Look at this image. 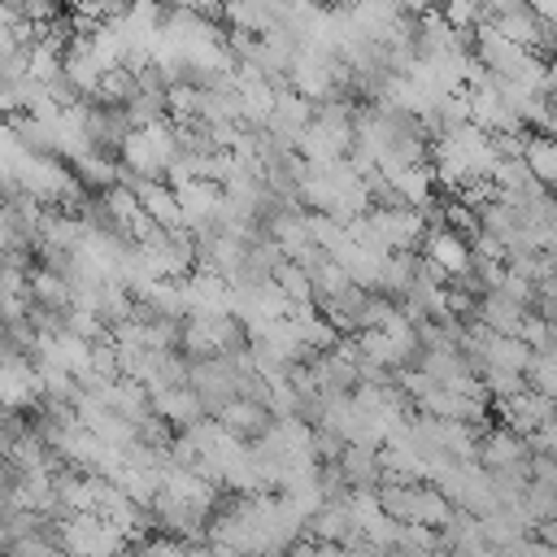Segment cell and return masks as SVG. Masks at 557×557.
Returning <instances> with one entry per match:
<instances>
[{
	"instance_id": "6da1fadb",
	"label": "cell",
	"mask_w": 557,
	"mask_h": 557,
	"mask_svg": "<svg viewBox=\"0 0 557 557\" xmlns=\"http://www.w3.org/2000/svg\"><path fill=\"white\" fill-rule=\"evenodd\" d=\"M44 531L70 553V557H122L131 548V535L100 518V513H65V518H48Z\"/></svg>"
},
{
	"instance_id": "7a4b0ae2",
	"label": "cell",
	"mask_w": 557,
	"mask_h": 557,
	"mask_svg": "<svg viewBox=\"0 0 557 557\" xmlns=\"http://www.w3.org/2000/svg\"><path fill=\"white\" fill-rule=\"evenodd\" d=\"M248 326L239 313L222 309V313H191L183 322V352L187 357H231L239 348H248Z\"/></svg>"
},
{
	"instance_id": "3957f363",
	"label": "cell",
	"mask_w": 557,
	"mask_h": 557,
	"mask_svg": "<svg viewBox=\"0 0 557 557\" xmlns=\"http://www.w3.org/2000/svg\"><path fill=\"white\" fill-rule=\"evenodd\" d=\"M117 161L135 174H148V178H165L170 165L178 161V139H174V122H157V126H144V131H131Z\"/></svg>"
},
{
	"instance_id": "277c9868",
	"label": "cell",
	"mask_w": 557,
	"mask_h": 557,
	"mask_svg": "<svg viewBox=\"0 0 557 557\" xmlns=\"http://www.w3.org/2000/svg\"><path fill=\"white\" fill-rule=\"evenodd\" d=\"M239 379L244 370L235 366V357H191V387L213 418L239 396Z\"/></svg>"
},
{
	"instance_id": "5b68a950",
	"label": "cell",
	"mask_w": 557,
	"mask_h": 557,
	"mask_svg": "<svg viewBox=\"0 0 557 557\" xmlns=\"http://www.w3.org/2000/svg\"><path fill=\"white\" fill-rule=\"evenodd\" d=\"M152 509V518H157V531H165V535H178V540H209V513L213 509H205V505H196V500H183V496H174V492H157V500L148 505Z\"/></svg>"
},
{
	"instance_id": "8992f818",
	"label": "cell",
	"mask_w": 557,
	"mask_h": 557,
	"mask_svg": "<svg viewBox=\"0 0 557 557\" xmlns=\"http://www.w3.org/2000/svg\"><path fill=\"white\" fill-rule=\"evenodd\" d=\"M492 405H496V413L505 418V426H513V431H522V435H531V431H540L544 422L557 418V400L544 396L540 387H527V392L505 396V400H492Z\"/></svg>"
},
{
	"instance_id": "52a82bcc",
	"label": "cell",
	"mask_w": 557,
	"mask_h": 557,
	"mask_svg": "<svg viewBox=\"0 0 557 557\" xmlns=\"http://www.w3.org/2000/svg\"><path fill=\"white\" fill-rule=\"evenodd\" d=\"M531 440L513 426H487L479 440V461L487 470H509V466H531Z\"/></svg>"
},
{
	"instance_id": "ba28073f",
	"label": "cell",
	"mask_w": 557,
	"mask_h": 557,
	"mask_svg": "<svg viewBox=\"0 0 557 557\" xmlns=\"http://www.w3.org/2000/svg\"><path fill=\"white\" fill-rule=\"evenodd\" d=\"M218 422L235 435V440H244V444H252V440H261V435H270L274 431V409L270 405H261V400H248V396H235L222 413H218Z\"/></svg>"
},
{
	"instance_id": "9c48e42d",
	"label": "cell",
	"mask_w": 557,
	"mask_h": 557,
	"mask_svg": "<svg viewBox=\"0 0 557 557\" xmlns=\"http://www.w3.org/2000/svg\"><path fill=\"white\" fill-rule=\"evenodd\" d=\"M100 396H104V405H109L113 413L131 418L135 426H139L144 418H152V413H157V405H152V387H148L144 379H131V374L113 379V383H109Z\"/></svg>"
},
{
	"instance_id": "30bf717a",
	"label": "cell",
	"mask_w": 557,
	"mask_h": 557,
	"mask_svg": "<svg viewBox=\"0 0 557 557\" xmlns=\"http://www.w3.org/2000/svg\"><path fill=\"white\" fill-rule=\"evenodd\" d=\"M422 248H426L422 257H431L435 265H444V270H448V278L474 261V248H470V239H466L461 231H453V226H435V231H426Z\"/></svg>"
},
{
	"instance_id": "8fae6325",
	"label": "cell",
	"mask_w": 557,
	"mask_h": 557,
	"mask_svg": "<svg viewBox=\"0 0 557 557\" xmlns=\"http://www.w3.org/2000/svg\"><path fill=\"white\" fill-rule=\"evenodd\" d=\"M535 309H527L522 300H513V296H505L500 287L496 292H487L483 300H479V318H483V326L487 331H496V335H522V326H527V318H531Z\"/></svg>"
},
{
	"instance_id": "7c38bea8",
	"label": "cell",
	"mask_w": 557,
	"mask_h": 557,
	"mask_svg": "<svg viewBox=\"0 0 557 557\" xmlns=\"http://www.w3.org/2000/svg\"><path fill=\"white\" fill-rule=\"evenodd\" d=\"M152 405H157V413H161V418H170L178 431H191L196 422L213 418V413L205 409V400L196 396V387H170V392H152Z\"/></svg>"
},
{
	"instance_id": "4fadbf2b",
	"label": "cell",
	"mask_w": 557,
	"mask_h": 557,
	"mask_svg": "<svg viewBox=\"0 0 557 557\" xmlns=\"http://www.w3.org/2000/svg\"><path fill=\"white\" fill-rule=\"evenodd\" d=\"M339 470H344L352 492H374L383 483V457L370 444H348L344 457H339Z\"/></svg>"
},
{
	"instance_id": "5bb4252c",
	"label": "cell",
	"mask_w": 557,
	"mask_h": 557,
	"mask_svg": "<svg viewBox=\"0 0 557 557\" xmlns=\"http://www.w3.org/2000/svg\"><path fill=\"white\" fill-rule=\"evenodd\" d=\"M309 540H326V544H352L357 540V527H352V513H348V500H326L309 527H305Z\"/></svg>"
},
{
	"instance_id": "9a60e30c",
	"label": "cell",
	"mask_w": 557,
	"mask_h": 557,
	"mask_svg": "<svg viewBox=\"0 0 557 557\" xmlns=\"http://www.w3.org/2000/svg\"><path fill=\"white\" fill-rule=\"evenodd\" d=\"M418 278H422V257H418V248H405V252H392V257H387L379 292H387V296L400 305V300L413 292Z\"/></svg>"
},
{
	"instance_id": "2e32d148",
	"label": "cell",
	"mask_w": 557,
	"mask_h": 557,
	"mask_svg": "<svg viewBox=\"0 0 557 557\" xmlns=\"http://www.w3.org/2000/svg\"><path fill=\"white\" fill-rule=\"evenodd\" d=\"M74 278H65V274H57V270H48V265H35L30 270V300H39V305H48V309H74Z\"/></svg>"
},
{
	"instance_id": "e0dca14e",
	"label": "cell",
	"mask_w": 557,
	"mask_h": 557,
	"mask_svg": "<svg viewBox=\"0 0 557 557\" xmlns=\"http://www.w3.org/2000/svg\"><path fill=\"white\" fill-rule=\"evenodd\" d=\"M74 174H78V183H83L87 191H109V187H117L122 161H117L113 152H100V148H91L87 157H78V161H74Z\"/></svg>"
},
{
	"instance_id": "ac0fdd59",
	"label": "cell",
	"mask_w": 557,
	"mask_h": 557,
	"mask_svg": "<svg viewBox=\"0 0 557 557\" xmlns=\"http://www.w3.org/2000/svg\"><path fill=\"white\" fill-rule=\"evenodd\" d=\"M435 165L431 161H422V165H405V170H396L392 174V187H396V196L405 200V205H413V209H422L431 196H435Z\"/></svg>"
},
{
	"instance_id": "d6986e66",
	"label": "cell",
	"mask_w": 557,
	"mask_h": 557,
	"mask_svg": "<svg viewBox=\"0 0 557 557\" xmlns=\"http://www.w3.org/2000/svg\"><path fill=\"white\" fill-rule=\"evenodd\" d=\"M309 278H313V305H326V300H335V296H344L357 278L348 274V265L344 261H335L331 252L322 257V261H313L309 265Z\"/></svg>"
},
{
	"instance_id": "ffe728a7",
	"label": "cell",
	"mask_w": 557,
	"mask_h": 557,
	"mask_svg": "<svg viewBox=\"0 0 557 557\" xmlns=\"http://www.w3.org/2000/svg\"><path fill=\"white\" fill-rule=\"evenodd\" d=\"M483 357H487V366H500V370H522L527 374V366H531V357H535V348L522 339V335H487V344H483Z\"/></svg>"
},
{
	"instance_id": "44dd1931",
	"label": "cell",
	"mask_w": 557,
	"mask_h": 557,
	"mask_svg": "<svg viewBox=\"0 0 557 557\" xmlns=\"http://www.w3.org/2000/svg\"><path fill=\"white\" fill-rule=\"evenodd\" d=\"M440 540H444V548H448V553H474V548H483V544H487V535H483V518H479V513L457 509V513H453V522H448V527H440Z\"/></svg>"
},
{
	"instance_id": "7402d4cb",
	"label": "cell",
	"mask_w": 557,
	"mask_h": 557,
	"mask_svg": "<svg viewBox=\"0 0 557 557\" xmlns=\"http://www.w3.org/2000/svg\"><path fill=\"white\" fill-rule=\"evenodd\" d=\"M135 91H139L135 70L131 65H113V70H104V78H100V87H96L91 100H100V104H126Z\"/></svg>"
},
{
	"instance_id": "603a6c76",
	"label": "cell",
	"mask_w": 557,
	"mask_h": 557,
	"mask_svg": "<svg viewBox=\"0 0 557 557\" xmlns=\"http://www.w3.org/2000/svg\"><path fill=\"white\" fill-rule=\"evenodd\" d=\"M527 165L535 170L540 183H548L557 191V135H531L527 144Z\"/></svg>"
},
{
	"instance_id": "cb8c5ba5",
	"label": "cell",
	"mask_w": 557,
	"mask_h": 557,
	"mask_svg": "<svg viewBox=\"0 0 557 557\" xmlns=\"http://www.w3.org/2000/svg\"><path fill=\"white\" fill-rule=\"evenodd\" d=\"M274 283L283 287V296L292 305H313V278H309V270L300 261H283L278 274H274Z\"/></svg>"
},
{
	"instance_id": "d4e9b609",
	"label": "cell",
	"mask_w": 557,
	"mask_h": 557,
	"mask_svg": "<svg viewBox=\"0 0 557 557\" xmlns=\"http://www.w3.org/2000/svg\"><path fill=\"white\" fill-rule=\"evenodd\" d=\"M531 522H544V518H557V487H548V483H540V479H531V487H527V496H522V505H518Z\"/></svg>"
},
{
	"instance_id": "484cf974",
	"label": "cell",
	"mask_w": 557,
	"mask_h": 557,
	"mask_svg": "<svg viewBox=\"0 0 557 557\" xmlns=\"http://www.w3.org/2000/svg\"><path fill=\"white\" fill-rule=\"evenodd\" d=\"M440 13L448 17L453 30H479L487 22L483 0H440Z\"/></svg>"
},
{
	"instance_id": "4316f807",
	"label": "cell",
	"mask_w": 557,
	"mask_h": 557,
	"mask_svg": "<svg viewBox=\"0 0 557 557\" xmlns=\"http://www.w3.org/2000/svg\"><path fill=\"white\" fill-rule=\"evenodd\" d=\"M483 383H487L492 400H505V396H518V392L531 387V379H527L522 370H500V366H487V370H483Z\"/></svg>"
},
{
	"instance_id": "83f0119b",
	"label": "cell",
	"mask_w": 557,
	"mask_h": 557,
	"mask_svg": "<svg viewBox=\"0 0 557 557\" xmlns=\"http://www.w3.org/2000/svg\"><path fill=\"white\" fill-rule=\"evenodd\" d=\"M527 379H531V387H540L544 396L557 400V352H535L527 366Z\"/></svg>"
},
{
	"instance_id": "f1b7e54d",
	"label": "cell",
	"mask_w": 557,
	"mask_h": 557,
	"mask_svg": "<svg viewBox=\"0 0 557 557\" xmlns=\"http://www.w3.org/2000/svg\"><path fill=\"white\" fill-rule=\"evenodd\" d=\"M17 13H22L30 26H48V22L65 17V0H22Z\"/></svg>"
},
{
	"instance_id": "f546056e",
	"label": "cell",
	"mask_w": 557,
	"mask_h": 557,
	"mask_svg": "<svg viewBox=\"0 0 557 557\" xmlns=\"http://www.w3.org/2000/svg\"><path fill=\"white\" fill-rule=\"evenodd\" d=\"M287 557H344V544H326V540H309L305 535Z\"/></svg>"
},
{
	"instance_id": "4dcf8cb0",
	"label": "cell",
	"mask_w": 557,
	"mask_h": 557,
	"mask_svg": "<svg viewBox=\"0 0 557 557\" xmlns=\"http://www.w3.org/2000/svg\"><path fill=\"white\" fill-rule=\"evenodd\" d=\"M535 540H544V544H553V548H557V518L535 522Z\"/></svg>"
},
{
	"instance_id": "1f68e13d",
	"label": "cell",
	"mask_w": 557,
	"mask_h": 557,
	"mask_svg": "<svg viewBox=\"0 0 557 557\" xmlns=\"http://www.w3.org/2000/svg\"><path fill=\"white\" fill-rule=\"evenodd\" d=\"M400 9H405L409 17H422V13H431V9H440V0H400Z\"/></svg>"
},
{
	"instance_id": "d6a6232c",
	"label": "cell",
	"mask_w": 557,
	"mask_h": 557,
	"mask_svg": "<svg viewBox=\"0 0 557 557\" xmlns=\"http://www.w3.org/2000/svg\"><path fill=\"white\" fill-rule=\"evenodd\" d=\"M548 252H553V257H557V222H553V226H548Z\"/></svg>"
},
{
	"instance_id": "836d02e7",
	"label": "cell",
	"mask_w": 557,
	"mask_h": 557,
	"mask_svg": "<svg viewBox=\"0 0 557 557\" xmlns=\"http://www.w3.org/2000/svg\"><path fill=\"white\" fill-rule=\"evenodd\" d=\"M0 9H13V13H17V9H22V0H0Z\"/></svg>"
},
{
	"instance_id": "e575fe53",
	"label": "cell",
	"mask_w": 557,
	"mask_h": 557,
	"mask_svg": "<svg viewBox=\"0 0 557 557\" xmlns=\"http://www.w3.org/2000/svg\"><path fill=\"white\" fill-rule=\"evenodd\" d=\"M548 557H557V548H553V553H548Z\"/></svg>"
}]
</instances>
